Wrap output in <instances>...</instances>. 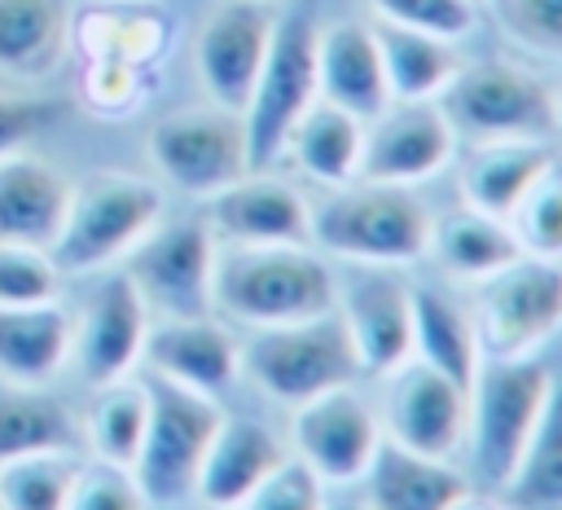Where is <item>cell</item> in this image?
Returning <instances> with one entry per match:
<instances>
[{
  "label": "cell",
  "instance_id": "cell-37",
  "mask_svg": "<svg viewBox=\"0 0 562 510\" xmlns=\"http://www.w3.org/2000/svg\"><path fill=\"white\" fill-rule=\"evenodd\" d=\"M501 35L536 57L562 62V0H483Z\"/></svg>",
  "mask_w": 562,
  "mask_h": 510
},
{
  "label": "cell",
  "instance_id": "cell-27",
  "mask_svg": "<svg viewBox=\"0 0 562 510\" xmlns=\"http://www.w3.org/2000/svg\"><path fill=\"white\" fill-rule=\"evenodd\" d=\"M518 242L509 233L505 220L479 211V207H452L443 215H430V246H426V259H435L443 268V277L452 281H483L492 277L496 268H505L509 259H518Z\"/></svg>",
  "mask_w": 562,
  "mask_h": 510
},
{
  "label": "cell",
  "instance_id": "cell-2",
  "mask_svg": "<svg viewBox=\"0 0 562 510\" xmlns=\"http://www.w3.org/2000/svg\"><path fill=\"white\" fill-rule=\"evenodd\" d=\"M312 246L342 264L408 268L426 259L430 207L408 185H378L356 176L338 189H321L312 202Z\"/></svg>",
  "mask_w": 562,
  "mask_h": 510
},
{
  "label": "cell",
  "instance_id": "cell-45",
  "mask_svg": "<svg viewBox=\"0 0 562 510\" xmlns=\"http://www.w3.org/2000/svg\"><path fill=\"white\" fill-rule=\"evenodd\" d=\"M558 132H562V92H558Z\"/></svg>",
  "mask_w": 562,
  "mask_h": 510
},
{
  "label": "cell",
  "instance_id": "cell-7",
  "mask_svg": "<svg viewBox=\"0 0 562 510\" xmlns=\"http://www.w3.org/2000/svg\"><path fill=\"white\" fill-rule=\"evenodd\" d=\"M145 387H149V422H145L132 475L154 510L158 506L171 510V506L193 501L198 470H202L206 444H211L224 409H220V400L184 391L154 374H145Z\"/></svg>",
  "mask_w": 562,
  "mask_h": 510
},
{
  "label": "cell",
  "instance_id": "cell-35",
  "mask_svg": "<svg viewBox=\"0 0 562 510\" xmlns=\"http://www.w3.org/2000/svg\"><path fill=\"white\" fill-rule=\"evenodd\" d=\"M79 448H35L0 462V510H66Z\"/></svg>",
  "mask_w": 562,
  "mask_h": 510
},
{
  "label": "cell",
  "instance_id": "cell-13",
  "mask_svg": "<svg viewBox=\"0 0 562 510\" xmlns=\"http://www.w3.org/2000/svg\"><path fill=\"white\" fill-rule=\"evenodd\" d=\"M149 308L123 268L92 273L88 295L70 312V365L97 387L140 369V347L149 334Z\"/></svg>",
  "mask_w": 562,
  "mask_h": 510
},
{
  "label": "cell",
  "instance_id": "cell-33",
  "mask_svg": "<svg viewBox=\"0 0 562 510\" xmlns=\"http://www.w3.org/2000/svg\"><path fill=\"white\" fill-rule=\"evenodd\" d=\"M35 448H79V413L48 387L0 378V462Z\"/></svg>",
  "mask_w": 562,
  "mask_h": 510
},
{
  "label": "cell",
  "instance_id": "cell-46",
  "mask_svg": "<svg viewBox=\"0 0 562 510\" xmlns=\"http://www.w3.org/2000/svg\"><path fill=\"white\" fill-rule=\"evenodd\" d=\"M474 4H483V0H474Z\"/></svg>",
  "mask_w": 562,
  "mask_h": 510
},
{
  "label": "cell",
  "instance_id": "cell-24",
  "mask_svg": "<svg viewBox=\"0 0 562 510\" xmlns=\"http://www.w3.org/2000/svg\"><path fill=\"white\" fill-rule=\"evenodd\" d=\"M70 0H0V75L18 88L53 79L70 57Z\"/></svg>",
  "mask_w": 562,
  "mask_h": 510
},
{
  "label": "cell",
  "instance_id": "cell-6",
  "mask_svg": "<svg viewBox=\"0 0 562 510\" xmlns=\"http://www.w3.org/2000/svg\"><path fill=\"white\" fill-rule=\"evenodd\" d=\"M457 141H501V136H558V92L527 66L505 57L461 62L452 84L439 92Z\"/></svg>",
  "mask_w": 562,
  "mask_h": 510
},
{
  "label": "cell",
  "instance_id": "cell-41",
  "mask_svg": "<svg viewBox=\"0 0 562 510\" xmlns=\"http://www.w3.org/2000/svg\"><path fill=\"white\" fill-rule=\"evenodd\" d=\"M325 484L290 453L277 470H268L246 497L237 510H325Z\"/></svg>",
  "mask_w": 562,
  "mask_h": 510
},
{
  "label": "cell",
  "instance_id": "cell-26",
  "mask_svg": "<svg viewBox=\"0 0 562 510\" xmlns=\"http://www.w3.org/2000/svg\"><path fill=\"white\" fill-rule=\"evenodd\" d=\"M70 365V308L61 299L44 303H0V378L48 387Z\"/></svg>",
  "mask_w": 562,
  "mask_h": 510
},
{
  "label": "cell",
  "instance_id": "cell-28",
  "mask_svg": "<svg viewBox=\"0 0 562 510\" xmlns=\"http://www.w3.org/2000/svg\"><path fill=\"white\" fill-rule=\"evenodd\" d=\"M360 145H364V123L329 101H312L303 119L290 127L281 158L294 163L299 176H307L321 189H338L360 176Z\"/></svg>",
  "mask_w": 562,
  "mask_h": 510
},
{
  "label": "cell",
  "instance_id": "cell-4",
  "mask_svg": "<svg viewBox=\"0 0 562 510\" xmlns=\"http://www.w3.org/2000/svg\"><path fill=\"white\" fill-rule=\"evenodd\" d=\"M549 391H553V374L536 356L479 361L465 387V440H461L465 466L461 470L487 484L492 492H501L549 404Z\"/></svg>",
  "mask_w": 562,
  "mask_h": 510
},
{
  "label": "cell",
  "instance_id": "cell-42",
  "mask_svg": "<svg viewBox=\"0 0 562 510\" xmlns=\"http://www.w3.org/2000/svg\"><path fill=\"white\" fill-rule=\"evenodd\" d=\"M61 114L57 101L31 92V88H4L0 92V158L31 149L44 127H53Z\"/></svg>",
  "mask_w": 562,
  "mask_h": 510
},
{
  "label": "cell",
  "instance_id": "cell-44",
  "mask_svg": "<svg viewBox=\"0 0 562 510\" xmlns=\"http://www.w3.org/2000/svg\"><path fill=\"white\" fill-rule=\"evenodd\" d=\"M325 510H369L364 501H325Z\"/></svg>",
  "mask_w": 562,
  "mask_h": 510
},
{
  "label": "cell",
  "instance_id": "cell-9",
  "mask_svg": "<svg viewBox=\"0 0 562 510\" xmlns=\"http://www.w3.org/2000/svg\"><path fill=\"white\" fill-rule=\"evenodd\" d=\"M483 361L536 356L562 330V264L518 255L492 277L474 281L470 299Z\"/></svg>",
  "mask_w": 562,
  "mask_h": 510
},
{
  "label": "cell",
  "instance_id": "cell-10",
  "mask_svg": "<svg viewBox=\"0 0 562 510\" xmlns=\"http://www.w3.org/2000/svg\"><path fill=\"white\" fill-rule=\"evenodd\" d=\"M316 31L321 26L307 13H285L272 26L268 57H263L250 101L241 110L250 167H272L285 149L290 127L321 97L316 92Z\"/></svg>",
  "mask_w": 562,
  "mask_h": 510
},
{
  "label": "cell",
  "instance_id": "cell-23",
  "mask_svg": "<svg viewBox=\"0 0 562 510\" xmlns=\"http://www.w3.org/2000/svg\"><path fill=\"white\" fill-rule=\"evenodd\" d=\"M70 176L48 158L18 149L0 158V242L48 251L70 202Z\"/></svg>",
  "mask_w": 562,
  "mask_h": 510
},
{
  "label": "cell",
  "instance_id": "cell-38",
  "mask_svg": "<svg viewBox=\"0 0 562 510\" xmlns=\"http://www.w3.org/2000/svg\"><path fill=\"white\" fill-rule=\"evenodd\" d=\"M66 510H154L140 492L132 466H114L101 457H83L66 497Z\"/></svg>",
  "mask_w": 562,
  "mask_h": 510
},
{
  "label": "cell",
  "instance_id": "cell-43",
  "mask_svg": "<svg viewBox=\"0 0 562 510\" xmlns=\"http://www.w3.org/2000/svg\"><path fill=\"white\" fill-rule=\"evenodd\" d=\"M448 510H509L505 506V497H487V492H474V488H465Z\"/></svg>",
  "mask_w": 562,
  "mask_h": 510
},
{
  "label": "cell",
  "instance_id": "cell-30",
  "mask_svg": "<svg viewBox=\"0 0 562 510\" xmlns=\"http://www.w3.org/2000/svg\"><path fill=\"white\" fill-rule=\"evenodd\" d=\"M413 356L470 387L483 361L470 303H461L443 286H413Z\"/></svg>",
  "mask_w": 562,
  "mask_h": 510
},
{
  "label": "cell",
  "instance_id": "cell-14",
  "mask_svg": "<svg viewBox=\"0 0 562 510\" xmlns=\"http://www.w3.org/2000/svg\"><path fill=\"white\" fill-rule=\"evenodd\" d=\"M378 382H382V391H378L373 409H378L382 435L413 453L457 462L461 440H465V387L457 378L422 365L417 356L386 369Z\"/></svg>",
  "mask_w": 562,
  "mask_h": 510
},
{
  "label": "cell",
  "instance_id": "cell-8",
  "mask_svg": "<svg viewBox=\"0 0 562 510\" xmlns=\"http://www.w3.org/2000/svg\"><path fill=\"white\" fill-rule=\"evenodd\" d=\"M145 154L158 176V185L184 193V198H211L224 185H233L241 171H250L246 127L241 114L202 101L167 110L145 132Z\"/></svg>",
  "mask_w": 562,
  "mask_h": 510
},
{
  "label": "cell",
  "instance_id": "cell-31",
  "mask_svg": "<svg viewBox=\"0 0 562 510\" xmlns=\"http://www.w3.org/2000/svg\"><path fill=\"white\" fill-rule=\"evenodd\" d=\"M88 404L79 413V448L83 457H101L114 466H132L145 422H149V387L145 374H123L88 387Z\"/></svg>",
  "mask_w": 562,
  "mask_h": 510
},
{
  "label": "cell",
  "instance_id": "cell-17",
  "mask_svg": "<svg viewBox=\"0 0 562 510\" xmlns=\"http://www.w3.org/2000/svg\"><path fill=\"white\" fill-rule=\"evenodd\" d=\"M202 220L224 246H299L312 242V198L277 176L272 167H250L233 185L206 198Z\"/></svg>",
  "mask_w": 562,
  "mask_h": 510
},
{
  "label": "cell",
  "instance_id": "cell-16",
  "mask_svg": "<svg viewBox=\"0 0 562 510\" xmlns=\"http://www.w3.org/2000/svg\"><path fill=\"white\" fill-rule=\"evenodd\" d=\"M277 13L263 0H215L193 35V75L206 101L241 114L272 44Z\"/></svg>",
  "mask_w": 562,
  "mask_h": 510
},
{
  "label": "cell",
  "instance_id": "cell-5",
  "mask_svg": "<svg viewBox=\"0 0 562 510\" xmlns=\"http://www.w3.org/2000/svg\"><path fill=\"white\" fill-rule=\"evenodd\" d=\"M241 343V378H250L268 400L294 409L329 387L356 382L360 365L351 352V339L334 312L246 330Z\"/></svg>",
  "mask_w": 562,
  "mask_h": 510
},
{
  "label": "cell",
  "instance_id": "cell-36",
  "mask_svg": "<svg viewBox=\"0 0 562 510\" xmlns=\"http://www.w3.org/2000/svg\"><path fill=\"white\" fill-rule=\"evenodd\" d=\"M505 224H509V233H514V242H518L522 255L558 259L562 264V163L558 158L518 198V207L509 211Z\"/></svg>",
  "mask_w": 562,
  "mask_h": 510
},
{
  "label": "cell",
  "instance_id": "cell-32",
  "mask_svg": "<svg viewBox=\"0 0 562 510\" xmlns=\"http://www.w3.org/2000/svg\"><path fill=\"white\" fill-rule=\"evenodd\" d=\"M373 35H378L391 101H439V92L452 84L461 66L457 40L395 26V22H373Z\"/></svg>",
  "mask_w": 562,
  "mask_h": 510
},
{
  "label": "cell",
  "instance_id": "cell-21",
  "mask_svg": "<svg viewBox=\"0 0 562 510\" xmlns=\"http://www.w3.org/2000/svg\"><path fill=\"white\" fill-rule=\"evenodd\" d=\"M316 92L360 123H369L391 101L373 22L338 18L316 31Z\"/></svg>",
  "mask_w": 562,
  "mask_h": 510
},
{
  "label": "cell",
  "instance_id": "cell-11",
  "mask_svg": "<svg viewBox=\"0 0 562 510\" xmlns=\"http://www.w3.org/2000/svg\"><path fill=\"white\" fill-rule=\"evenodd\" d=\"M215 233L202 215H167L123 255L127 281L140 290L149 317H202L211 312Z\"/></svg>",
  "mask_w": 562,
  "mask_h": 510
},
{
  "label": "cell",
  "instance_id": "cell-22",
  "mask_svg": "<svg viewBox=\"0 0 562 510\" xmlns=\"http://www.w3.org/2000/svg\"><path fill=\"white\" fill-rule=\"evenodd\" d=\"M465 488L470 475L452 457L413 453L386 435L360 475V501L369 510H448Z\"/></svg>",
  "mask_w": 562,
  "mask_h": 510
},
{
  "label": "cell",
  "instance_id": "cell-25",
  "mask_svg": "<svg viewBox=\"0 0 562 510\" xmlns=\"http://www.w3.org/2000/svg\"><path fill=\"white\" fill-rule=\"evenodd\" d=\"M553 163L549 141L536 136H501V141H470L465 158L457 163V189L465 207H479L496 220H509L518 198L540 180Z\"/></svg>",
  "mask_w": 562,
  "mask_h": 510
},
{
  "label": "cell",
  "instance_id": "cell-34",
  "mask_svg": "<svg viewBox=\"0 0 562 510\" xmlns=\"http://www.w3.org/2000/svg\"><path fill=\"white\" fill-rule=\"evenodd\" d=\"M496 497H505L509 510H562V387L558 382L549 391V404H544L518 466L509 470V479Z\"/></svg>",
  "mask_w": 562,
  "mask_h": 510
},
{
  "label": "cell",
  "instance_id": "cell-1",
  "mask_svg": "<svg viewBox=\"0 0 562 510\" xmlns=\"http://www.w3.org/2000/svg\"><path fill=\"white\" fill-rule=\"evenodd\" d=\"M338 273L312 246H224L215 251L211 312L241 330L334 312Z\"/></svg>",
  "mask_w": 562,
  "mask_h": 510
},
{
  "label": "cell",
  "instance_id": "cell-39",
  "mask_svg": "<svg viewBox=\"0 0 562 510\" xmlns=\"http://www.w3.org/2000/svg\"><path fill=\"white\" fill-rule=\"evenodd\" d=\"M61 268L40 246L0 242V303H44L61 299Z\"/></svg>",
  "mask_w": 562,
  "mask_h": 510
},
{
  "label": "cell",
  "instance_id": "cell-29",
  "mask_svg": "<svg viewBox=\"0 0 562 510\" xmlns=\"http://www.w3.org/2000/svg\"><path fill=\"white\" fill-rule=\"evenodd\" d=\"M75 44L92 62H123L154 75L167 53V18L145 0H110L70 26V48Z\"/></svg>",
  "mask_w": 562,
  "mask_h": 510
},
{
  "label": "cell",
  "instance_id": "cell-20",
  "mask_svg": "<svg viewBox=\"0 0 562 510\" xmlns=\"http://www.w3.org/2000/svg\"><path fill=\"white\" fill-rule=\"evenodd\" d=\"M285 457H290V444L268 422L224 413L211 444H206L193 501H202V510H237L241 497L268 470H277Z\"/></svg>",
  "mask_w": 562,
  "mask_h": 510
},
{
  "label": "cell",
  "instance_id": "cell-12",
  "mask_svg": "<svg viewBox=\"0 0 562 510\" xmlns=\"http://www.w3.org/2000/svg\"><path fill=\"white\" fill-rule=\"evenodd\" d=\"M285 444L325 488H342V484H360L364 466L382 444V422L373 400H364L347 382L294 404Z\"/></svg>",
  "mask_w": 562,
  "mask_h": 510
},
{
  "label": "cell",
  "instance_id": "cell-19",
  "mask_svg": "<svg viewBox=\"0 0 562 510\" xmlns=\"http://www.w3.org/2000/svg\"><path fill=\"white\" fill-rule=\"evenodd\" d=\"M140 369L184 391L220 400L241 382V343L215 312L154 317L140 347Z\"/></svg>",
  "mask_w": 562,
  "mask_h": 510
},
{
  "label": "cell",
  "instance_id": "cell-40",
  "mask_svg": "<svg viewBox=\"0 0 562 510\" xmlns=\"http://www.w3.org/2000/svg\"><path fill=\"white\" fill-rule=\"evenodd\" d=\"M364 4H369L373 22H395V26L430 31L443 40H461L479 22L474 0H364Z\"/></svg>",
  "mask_w": 562,
  "mask_h": 510
},
{
  "label": "cell",
  "instance_id": "cell-3",
  "mask_svg": "<svg viewBox=\"0 0 562 510\" xmlns=\"http://www.w3.org/2000/svg\"><path fill=\"white\" fill-rule=\"evenodd\" d=\"M162 185L132 171H92L70 185L66 220L48 246L61 277H92L119 268L123 255L162 220Z\"/></svg>",
  "mask_w": 562,
  "mask_h": 510
},
{
  "label": "cell",
  "instance_id": "cell-15",
  "mask_svg": "<svg viewBox=\"0 0 562 510\" xmlns=\"http://www.w3.org/2000/svg\"><path fill=\"white\" fill-rule=\"evenodd\" d=\"M351 273L338 277L334 317L342 321L360 374L382 378L386 369L413 356V286L400 268H369L347 264Z\"/></svg>",
  "mask_w": 562,
  "mask_h": 510
},
{
  "label": "cell",
  "instance_id": "cell-18",
  "mask_svg": "<svg viewBox=\"0 0 562 510\" xmlns=\"http://www.w3.org/2000/svg\"><path fill=\"white\" fill-rule=\"evenodd\" d=\"M457 154V132L439 101H386L364 123L360 180L378 185H422L439 176Z\"/></svg>",
  "mask_w": 562,
  "mask_h": 510
}]
</instances>
